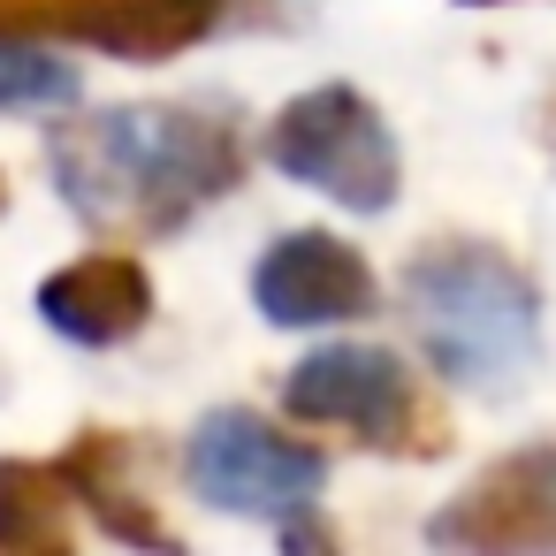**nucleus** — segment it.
I'll use <instances>...</instances> for the list:
<instances>
[{"mask_svg": "<svg viewBox=\"0 0 556 556\" xmlns=\"http://www.w3.org/2000/svg\"><path fill=\"white\" fill-rule=\"evenodd\" d=\"M47 161H54L62 199L92 229L153 237V229H176L199 206H214L237 184L244 146L206 108L146 100V108H100V115L54 130Z\"/></svg>", "mask_w": 556, "mask_h": 556, "instance_id": "1", "label": "nucleus"}, {"mask_svg": "<svg viewBox=\"0 0 556 556\" xmlns=\"http://www.w3.org/2000/svg\"><path fill=\"white\" fill-rule=\"evenodd\" d=\"M404 305H412V328H419L434 374H450L465 389H503L533 366V336H541L533 282L488 244L419 252L404 267Z\"/></svg>", "mask_w": 556, "mask_h": 556, "instance_id": "2", "label": "nucleus"}, {"mask_svg": "<svg viewBox=\"0 0 556 556\" xmlns=\"http://www.w3.org/2000/svg\"><path fill=\"white\" fill-rule=\"evenodd\" d=\"M267 161L313 191H328L351 214H381L396 199V138L381 130V115L351 92V85H320L305 100H290L267 130Z\"/></svg>", "mask_w": 556, "mask_h": 556, "instance_id": "3", "label": "nucleus"}, {"mask_svg": "<svg viewBox=\"0 0 556 556\" xmlns=\"http://www.w3.org/2000/svg\"><path fill=\"white\" fill-rule=\"evenodd\" d=\"M282 412L305 419V427H351L358 442H381V450H404V457H427V450L450 442L442 412H427L412 374L374 343H328L305 366H290Z\"/></svg>", "mask_w": 556, "mask_h": 556, "instance_id": "4", "label": "nucleus"}, {"mask_svg": "<svg viewBox=\"0 0 556 556\" xmlns=\"http://www.w3.org/2000/svg\"><path fill=\"white\" fill-rule=\"evenodd\" d=\"M320 480H328V457L313 442H290V434H275L267 419H252L237 404L206 412L199 434H191V488L214 510L298 526V510L320 495Z\"/></svg>", "mask_w": 556, "mask_h": 556, "instance_id": "5", "label": "nucleus"}, {"mask_svg": "<svg viewBox=\"0 0 556 556\" xmlns=\"http://www.w3.org/2000/svg\"><path fill=\"white\" fill-rule=\"evenodd\" d=\"M222 24V0H0V39H77L123 62H168Z\"/></svg>", "mask_w": 556, "mask_h": 556, "instance_id": "6", "label": "nucleus"}, {"mask_svg": "<svg viewBox=\"0 0 556 556\" xmlns=\"http://www.w3.org/2000/svg\"><path fill=\"white\" fill-rule=\"evenodd\" d=\"M434 548H556V442L488 465L450 510L427 518Z\"/></svg>", "mask_w": 556, "mask_h": 556, "instance_id": "7", "label": "nucleus"}, {"mask_svg": "<svg viewBox=\"0 0 556 556\" xmlns=\"http://www.w3.org/2000/svg\"><path fill=\"white\" fill-rule=\"evenodd\" d=\"M260 313L275 328H336V320H358L374 313V275L366 260L343 244V237H320V229H298L282 237L267 260H260Z\"/></svg>", "mask_w": 556, "mask_h": 556, "instance_id": "8", "label": "nucleus"}, {"mask_svg": "<svg viewBox=\"0 0 556 556\" xmlns=\"http://www.w3.org/2000/svg\"><path fill=\"white\" fill-rule=\"evenodd\" d=\"M39 313L70 343H92L100 351V343H123V336L146 328L153 282H146V267L130 252H92V260H77V267H62V275L39 282Z\"/></svg>", "mask_w": 556, "mask_h": 556, "instance_id": "9", "label": "nucleus"}, {"mask_svg": "<svg viewBox=\"0 0 556 556\" xmlns=\"http://www.w3.org/2000/svg\"><path fill=\"white\" fill-rule=\"evenodd\" d=\"M70 472V495L92 503V518L115 533V541H138V548H168V526L153 518V495H146V472L130 457V434L115 427H85L77 450L62 457Z\"/></svg>", "mask_w": 556, "mask_h": 556, "instance_id": "10", "label": "nucleus"}, {"mask_svg": "<svg viewBox=\"0 0 556 556\" xmlns=\"http://www.w3.org/2000/svg\"><path fill=\"white\" fill-rule=\"evenodd\" d=\"M70 472L62 465H0V548L54 556L70 548Z\"/></svg>", "mask_w": 556, "mask_h": 556, "instance_id": "11", "label": "nucleus"}, {"mask_svg": "<svg viewBox=\"0 0 556 556\" xmlns=\"http://www.w3.org/2000/svg\"><path fill=\"white\" fill-rule=\"evenodd\" d=\"M62 100H77V70H62L31 39H0V108H62Z\"/></svg>", "mask_w": 556, "mask_h": 556, "instance_id": "12", "label": "nucleus"}, {"mask_svg": "<svg viewBox=\"0 0 556 556\" xmlns=\"http://www.w3.org/2000/svg\"><path fill=\"white\" fill-rule=\"evenodd\" d=\"M0 206H9V191H0Z\"/></svg>", "mask_w": 556, "mask_h": 556, "instance_id": "13", "label": "nucleus"}, {"mask_svg": "<svg viewBox=\"0 0 556 556\" xmlns=\"http://www.w3.org/2000/svg\"><path fill=\"white\" fill-rule=\"evenodd\" d=\"M480 9H488V0H480Z\"/></svg>", "mask_w": 556, "mask_h": 556, "instance_id": "14", "label": "nucleus"}]
</instances>
